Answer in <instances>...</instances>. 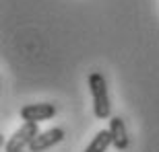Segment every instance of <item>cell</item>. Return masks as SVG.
<instances>
[{
    "label": "cell",
    "instance_id": "obj_2",
    "mask_svg": "<svg viewBox=\"0 0 159 152\" xmlns=\"http://www.w3.org/2000/svg\"><path fill=\"white\" fill-rule=\"evenodd\" d=\"M39 134V123L35 121H25L15 134L6 140L4 152H21L25 148H29V144L33 142V138Z\"/></svg>",
    "mask_w": 159,
    "mask_h": 152
},
{
    "label": "cell",
    "instance_id": "obj_5",
    "mask_svg": "<svg viewBox=\"0 0 159 152\" xmlns=\"http://www.w3.org/2000/svg\"><path fill=\"white\" fill-rule=\"evenodd\" d=\"M110 134H112V146L116 148L118 152H126L130 146V136L128 129H126V123L120 115L110 117Z\"/></svg>",
    "mask_w": 159,
    "mask_h": 152
},
{
    "label": "cell",
    "instance_id": "obj_4",
    "mask_svg": "<svg viewBox=\"0 0 159 152\" xmlns=\"http://www.w3.org/2000/svg\"><path fill=\"white\" fill-rule=\"evenodd\" d=\"M62 140H64V129L62 128L46 129V132H39V134L33 138V142L29 144V150L31 152H46L48 148L60 144Z\"/></svg>",
    "mask_w": 159,
    "mask_h": 152
},
{
    "label": "cell",
    "instance_id": "obj_1",
    "mask_svg": "<svg viewBox=\"0 0 159 152\" xmlns=\"http://www.w3.org/2000/svg\"><path fill=\"white\" fill-rule=\"evenodd\" d=\"M89 91L93 97V113L97 119H107L112 115V103H110V93H107V82L101 72H91L89 74Z\"/></svg>",
    "mask_w": 159,
    "mask_h": 152
},
{
    "label": "cell",
    "instance_id": "obj_7",
    "mask_svg": "<svg viewBox=\"0 0 159 152\" xmlns=\"http://www.w3.org/2000/svg\"><path fill=\"white\" fill-rule=\"evenodd\" d=\"M21 152H31V150H21Z\"/></svg>",
    "mask_w": 159,
    "mask_h": 152
},
{
    "label": "cell",
    "instance_id": "obj_3",
    "mask_svg": "<svg viewBox=\"0 0 159 152\" xmlns=\"http://www.w3.org/2000/svg\"><path fill=\"white\" fill-rule=\"evenodd\" d=\"M56 115V105L54 103H29L21 107V119L25 121H48Z\"/></svg>",
    "mask_w": 159,
    "mask_h": 152
},
{
    "label": "cell",
    "instance_id": "obj_6",
    "mask_svg": "<svg viewBox=\"0 0 159 152\" xmlns=\"http://www.w3.org/2000/svg\"><path fill=\"white\" fill-rule=\"evenodd\" d=\"M110 146H112V134H110V129H101V132L95 134L93 140L89 142L85 152H106Z\"/></svg>",
    "mask_w": 159,
    "mask_h": 152
}]
</instances>
